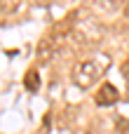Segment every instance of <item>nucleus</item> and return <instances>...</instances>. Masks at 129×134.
<instances>
[{
    "label": "nucleus",
    "mask_w": 129,
    "mask_h": 134,
    "mask_svg": "<svg viewBox=\"0 0 129 134\" xmlns=\"http://www.w3.org/2000/svg\"><path fill=\"white\" fill-rule=\"evenodd\" d=\"M118 101V90L113 87V85H103L101 90H99V94H96V104L99 106H110V104H115Z\"/></svg>",
    "instance_id": "2"
},
{
    "label": "nucleus",
    "mask_w": 129,
    "mask_h": 134,
    "mask_svg": "<svg viewBox=\"0 0 129 134\" xmlns=\"http://www.w3.org/2000/svg\"><path fill=\"white\" fill-rule=\"evenodd\" d=\"M38 87H40L38 73H35V71H28V73H26V90H28V92H35Z\"/></svg>",
    "instance_id": "3"
},
{
    "label": "nucleus",
    "mask_w": 129,
    "mask_h": 134,
    "mask_svg": "<svg viewBox=\"0 0 129 134\" xmlns=\"http://www.w3.org/2000/svg\"><path fill=\"white\" fill-rule=\"evenodd\" d=\"M101 73V68H96V64L94 61H80L78 66H75V73H73V78H75V82L80 85V87H89L94 80H96V75Z\"/></svg>",
    "instance_id": "1"
}]
</instances>
